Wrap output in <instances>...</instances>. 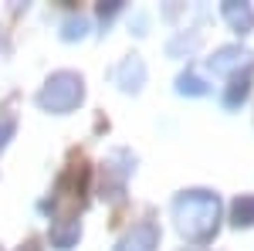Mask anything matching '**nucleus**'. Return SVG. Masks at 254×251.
<instances>
[{"instance_id":"obj_6","label":"nucleus","mask_w":254,"mask_h":251,"mask_svg":"<svg viewBox=\"0 0 254 251\" xmlns=\"http://www.w3.org/2000/svg\"><path fill=\"white\" fill-rule=\"evenodd\" d=\"M159 238H163V231H159L156 221H139V224H132L129 231L119 238L112 251H156Z\"/></svg>"},{"instance_id":"obj_1","label":"nucleus","mask_w":254,"mask_h":251,"mask_svg":"<svg viewBox=\"0 0 254 251\" xmlns=\"http://www.w3.org/2000/svg\"><path fill=\"white\" fill-rule=\"evenodd\" d=\"M220 197L214 190H203V187H193V190H180L173 197V221L176 231L183 234L187 241L193 245H207L214 241L217 231H220Z\"/></svg>"},{"instance_id":"obj_3","label":"nucleus","mask_w":254,"mask_h":251,"mask_svg":"<svg viewBox=\"0 0 254 251\" xmlns=\"http://www.w3.org/2000/svg\"><path fill=\"white\" fill-rule=\"evenodd\" d=\"M102 167H105V170H102V197L122 200V193H126V176L136 170V156L129 153V150H112V156H109Z\"/></svg>"},{"instance_id":"obj_5","label":"nucleus","mask_w":254,"mask_h":251,"mask_svg":"<svg viewBox=\"0 0 254 251\" xmlns=\"http://www.w3.org/2000/svg\"><path fill=\"white\" fill-rule=\"evenodd\" d=\"M109 78L116 82L126 95H139L142 85H146V61H142V55H126V58L109 72Z\"/></svg>"},{"instance_id":"obj_16","label":"nucleus","mask_w":254,"mask_h":251,"mask_svg":"<svg viewBox=\"0 0 254 251\" xmlns=\"http://www.w3.org/2000/svg\"><path fill=\"white\" fill-rule=\"evenodd\" d=\"M20 251H41V248H38V245H34V241H27V245H24V248H20Z\"/></svg>"},{"instance_id":"obj_4","label":"nucleus","mask_w":254,"mask_h":251,"mask_svg":"<svg viewBox=\"0 0 254 251\" xmlns=\"http://www.w3.org/2000/svg\"><path fill=\"white\" fill-rule=\"evenodd\" d=\"M207 68L220 78H237V75H248L254 68V55L244 44H224V48H217L207 58Z\"/></svg>"},{"instance_id":"obj_11","label":"nucleus","mask_w":254,"mask_h":251,"mask_svg":"<svg viewBox=\"0 0 254 251\" xmlns=\"http://www.w3.org/2000/svg\"><path fill=\"white\" fill-rule=\"evenodd\" d=\"M176 95L203 98V95H210V85H207L200 75H193V72L187 68V72H180V75H176Z\"/></svg>"},{"instance_id":"obj_10","label":"nucleus","mask_w":254,"mask_h":251,"mask_svg":"<svg viewBox=\"0 0 254 251\" xmlns=\"http://www.w3.org/2000/svg\"><path fill=\"white\" fill-rule=\"evenodd\" d=\"M231 224L237 231L241 228H254V193H237L231 200Z\"/></svg>"},{"instance_id":"obj_2","label":"nucleus","mask_w":254,"mask_h":251,"mask_svg":"<svg viewBox=\"0 0 254 251\" xmlns=\"http://www.w3.org/2000/svg\"><path fill=\"white\" fill-rule=\"evenodd\" d=\"M34 102H38V109L51 112V116H68L85 102V78L78 72H55L38 88Z\"/></svg>"},{"instance_id":"obj_13","label":"nucleus","mask_w":254,"mask_h":251,"mask_svg":"<svg viewBox=\"0 0 254 251\" xmlns=\"http://www.w3.org/2000/svg\"><path fill=\"white\" fill-rule=\"evenodd\" d=\"M196 44H200V34H196V31L190 34V38H187V34H176V38L166 44V51H170V55H180V51L190 55V51H196Z\"/></svg>"},{"instance_id":"obj_14","label":"nucleus","mask_w":254,"mask_h":251,"mask_svg":"<svg viewBox=\"0 0 254 251\" xmlns=\"http://www.w3.org/2000/svg\"><path fill=\"white\" fill-rule=\"evenodd\" d=\"M14 133H17V116L14 112H3L0 116V150H7V143L14 139Z\"/></svg>"},{"instance_id":"obj_9","label":"nucleus","mask_w":254,"mask_h":251,"mask_svg":"<svg viewBox=\"0 0 254 251\" xmlns=\"http://www.w3.org/2000/svg\"><path fill=\"white\" fill-rule=\"evenodd\" d=\"M248 95H251V72L227 82V88L220 92V105H224V109H241V105L248 102Z\"/></svg>"},{"instance_id":"obj_12","label":"nucleus","mask_w":254,"mask_h":251,"mask_svg":"<svg viewBox=\"0 0 254 251\" xmlns=\"http://www.w3.org/2000/svg\"><path fill=\"white\" fill-rule=\"evenodd\" d=\"M85 34H88V17H81V14H71V17L61 20V31H58V38H61V41H81Z\"/></svg>"},{"instance_id":"obj_17","label":"nucleus","mask_w":254,"mask_h":251,"mask_svg":"<svg viewBox=\"0 0 254 251\" xmlns=\"http://www.w3.org/2000/svg\"><path fill=\"white\" fill-rule=\"evenodd\" d=\"M190 251H193V248H190Z\"/></svg>"},{"instance_id":"obj_8","label":"nucleus","mask_w":254,"mask_h":251,"mask_svg":"<svg viewBox=\"0 0 254 251\" xmlns=\"http://www.w3.org/2000/svg\"><path fill=\"white\" fill-rule=\"evenodd\" d=\"M51 248L58 251H71L75 245H78L81 238V221L78 214H61V217H55V224H51Z\"/></svg>"},{"instance_id":"obj_15","label":"nucleus","mask_w":254,"mask_h":251,"mask_svg":"<svg viewBox=\"0 0 254 251\" xmlns=\"http://www.w3.org/2000/svg\"><path fill=\"white\" fill-rule=\"evenodd\" d=\"M119 10H122V0H102V3H98V7H95L98 20H102V24H105V27H109V20L116 17Z\"/></svg>"},{"instance_id":"obj_7","label":"nucleus","mask_w":254,"mask_h":251,"mask_svg":"<svg viewBox=\"0 0 254 251\" xmlns=\"http://www.w3.org/2000/svg\"><path fill=\"white\" fill-rule=\"evenodd\" d=\"M220 17L227 20V27L234 34H241V38L254 31V7L248 0H224L220 3Z\"/></svg>"}]
</instances>
